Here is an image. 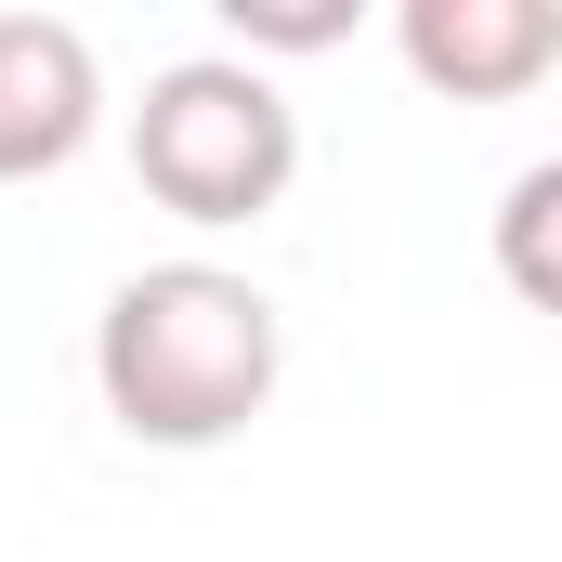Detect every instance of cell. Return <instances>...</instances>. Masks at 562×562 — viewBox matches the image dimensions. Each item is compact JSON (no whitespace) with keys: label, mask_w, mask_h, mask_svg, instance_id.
Listing matches in <instances>:
<instances>
[{"label":"cell","mask_w":562,"mask_h":562,"mask_svg":"<svg viewBox=\"0 0 562 562\" xmlns=\"http://www.w3.org/2000/svg\"><path fill=\"white\" fill-rule=\"evenodd\" d=\"M393 53L419 66L445 105H510V92H537L562 66V13L550 0H406Z\"/></svg>","instance_id":"obj_4"},{"label":"cell","mask_w":562,"mask_h":562,"mask_svg":"<svg viewBox=\"0 0 562 562\" xmlns=\"http://www.w3.org/2000/svg\"><path fill=\"white\" fill-rule=\"evenodd\" d=\"M223 26H236V66H262V53H327V40H353V13H340V0H223Z\"/></svg>","instance_id":"obj_5"},{"label":"cell","mask_w":562,"mask_h":562,"mask_svg":"<svg viewBox=\"0 0 562 562\" xmlns=\"http://www.w3.org/2000/svg\"><path fill=\"white\" fill-rule=\"evenodd\" d=\"M550 210H562V157H537V170L510 183V210H497V236H510V288H524V301H562V276H550Z\"/></svg>","instance_id":"obj_6"},{"label":"cell","mask_w":562,"mask_h":562,"mask_svg":"<svg viewBox=\"0 0 562 562\" xmlns=\"http://www.w3.org/2000/svg\"><path fill=\"white\" fill-rule=\"evenodd\" d=\"M92 132H105L92 26H66V13H0V183L66 170Z\"/></svg>","instance_id":"obj_3"},{"label":"cell","mask_w":562,"mask_h":562,"mask_svg":"<svg viewBox=\"0 0 562 562\" xmlns=\"http://www.w3.org/2000/svg\"><path fill=\"white\" fill-rule=\"evenodd\" d=\"M288 380V314L236 262H144L92 314V393L132 445H236Z\"/></svg>","instance_id":"obj_1"},{"label":"cell","mask_w":562,"mask_h":562,"mask_svg":"<svg viewBox=\"0 0 562 562\" xmlns=\"http://www.w3.org/2000/svg\"><path fill=\"white\" fill-rule=\"evenodd\" d=\"M132 170H144V196H157L170 223L223 236V223H262V210L288 196L301 119H288V92L262 79V66L183 53V66L144 79V105H132Z\"/></svg>","instance_id":"obj_2"}]
</instances>
